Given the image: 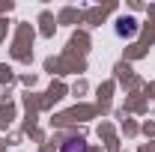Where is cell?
I'll use <instances>...</instances> for the list:
<instances>
[{
  "mask_svg": "<svg viewBox=\"0 0 155 152\" xmlns=\"http://www.w3.org/2000/svg\"><path fill=\"white\" fill-rule=\"evenodd\" d=\"M63 152H87V146H84L81 140H69V143L63 146Z\"/></svg>",
  "mask_w": 155,
  "mask_h": 152,
  "instance_id": "cell-1",
  "label": "cell"
}]
</instances>
